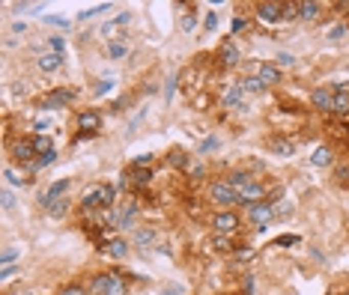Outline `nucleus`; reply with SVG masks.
Segmentation results:
<instances>
[{
    "label": "nucleus",
    "mask_w": 349,
    "mask_h": 295,
    "mask_svg": "<svg viewBox=\"0 0 349 295\" xmlns=\"http://www.w3.org/2000/svg\"><path fill=\"white\" fill-rule=\"evenodd\" d=\"M298 15L304 18V21H316V15H319V3H314V0L298 3Z\"/></svg>",
    "instance_id": "6ab92c4d"
},
{
    "label": "nucleus",
    "mask_w": 349,
    "mask_h": 295,
    "mask_svg": "<svg viewBox=\"0 0 349 295\" xmlns=\"http://www.w3.org/2000/svg\"><path fill=\"white\" fill-rule=\"evenodd\" d=\"M48 45H51V51H54V54H63V45H66V42H63L60 36H54V39L48 42Z\"/></svg>",
    "instance_id": "37998d69"
},
{
    "label": "nucleus",
    "mask_w": 349,
    "mask_h": 295,
    "mask_svg": "<svg viewBox=\"0 0 349 295\" xmlns=\"http://www.w3.org/2000/svg\"><path fill=\"white\" fill-rule=\"evenodd\" d=\"M245 27H248V21H245V18H233V24H230V30H233V33H242Z\"/></svg>",
    "instance_id": "a19ab883"
},
{
    "label": "nucleus",
    "mask_w": 349,
    "mask_h": 295,
    "mask_svg": "<svg viewBox=\"0 0 349 295\" xmlns=\"http://www.w3.org/2000/svg\"><path fill=\"white\" fill-rule=\"evenodd\" d=\"M215 27H218V15L209 12V15H206V30H215Z\"/></svg>",
    "instance_id": "de8ad7c7"
},
{
    "label": "nucleus",
    "mask_w": 349,
    "mask_h": 295,
    "mask_svg": "<svg viewBox=\"0 0 349 295\" xmlns=\"http://www.w3.org/2000/svg\"><path fill=\"white\" fill-rule=\"evenodd\" d=\"M194 24H197V21H194V15H191V12H188V15L182 18V30H194Z\"/></svg>",
    "instance_id": "49530a36"
},
{
    "label": "nucleus",
    "mask_w": 349,
    "mask_h": 295,
    "mask_svg": "<svg viewBox=\"0 0 349 295\" xmlns=\"http://www.w3.org/2000/svg\"><path fill=\"white\" fill-rule=\"evenodd\" d=\"M332 114H337V117H349V93H334Z\"/></svg>",
    "instance_id": "2eb2a0df"
},
{
    "label": "nucleus",
    "mask_w": 349,
    "mask_h": 295,
    "mask_svg": "<svg viewBox=\"0 0 349 295\" xmlns=\"http://www.w3.org/2000/svg\"><path fill=\"white\" fill-rule=\"evenodd\" d=\"M33 146H36V155L42 158L45 152H51V140L45 138V134H39V138H33Z\"/></svg>",
    "instance_id": "bb28decb"
},
{
    "label": "nucleus",
    "mask_w": 349,
    "mask_h": 295,
    "mask_svg": "<svg viewBox=\"0 0 349 295\" xmlns=\"http://www.w3.org/2000/svg\"><path fill=\"white\" fill-rule=\"evenodd\" d=\"M275 215V209L269 206V203H257V206H248V218L257 224V230H263V226L269 224V218Z\"/></svg>",
    "instance_id": "20e7f679"
},
{
    "label": "nucleus",
    "mask_w": 349,
    "mask_h": 295,
    "mask_svg": "<svg viewBox=\"0 0 349 295\" xmlns=\"http://www.w3.org/2000/svg\"><path fill=\"white\" fill-rule=\"evenodd\" d=\"M36 131H45V128H48V117H36Z\"/></svg>",
    "instance_id": "09e8293b"
},
{
    "label": "nucleus",
    "mask_w": 349,
    "mask_h": 295,
    "mask_svg": "<svg viewBox=\"0 0 349 295\" xmlns=\"http://www.w3.org/2000/svg\"><path fill=\"white\" fill-rule=\"evenodd\" d=\"M149 179H152V170H149V167H146V170L135 167V173H132V182H135V185H146Z\"/></svg>",
    "instance_id": "7c9ffc66"
},
{
    "label": "nucleus",
    "mask_w": 349,
    "mask_h": 295,
    "mask_svg": "<svg viewBox=\"0 0 349 295\" xmlns=\"http://www.w3.org/2000/svg\"><path fill=\"white\" fill-rule=\"evenodd\" d=\"M242 89L254 96V93H263V89H266V84H263L257 75H251V78H245V81H242Z\"/></svg>",
    "instance_id": "4be33fe9"
},
{
    "label": "nucleus",
    "mask_w": 349,
    "mask_h": 295,
    "mask_svg": "<svg viewBox=\"0 0 349 295\" xmlns=\"http://www.w3.org/2000/svg\"><path fill=\"white\" fill-rule=\"evenodd\" d=\"M54 158H57V152H54V149H51V152H45V155H42V158H36V161H33V164H30V167H33V170H45L48 164H54Z\"/></svg>",
    "instance_id": "c756f323"
},
{
    "label": "nucleus",
    "mask_w": 349,
    "mask_h": 295,
    "mask_svg": "<svg viewBox=\"0 0 349 295\" xmlns=\"http://www.w3.org/2000/svg\"><path fill=\"white\" fill-rule=\"evenodd\" d=\"M45 21H48V24H54V27H69V21H66V18H54V15H48Z\"/></svg>",
    "instance_id": "a18cd8bd"
},
{
    "label": "nucleus",
    "mask_w": 349,
    "mask_h": 295,
    "mask_svg": "<svg viewBox=\"0 0 349 295\" xmlns=\"http://www.w3.org/2000/svg\"><path fill=\"white\" fill-rule=\"evenodd\" d=\"M275 63H278V66H283V69H287V66H293V63H296V57H293V54H278V60H275Z\"/></svg>",
    "instance_id": "4c0bfd02"
},
{
    "label": "nucleus",
    "mask_w": 349,
    "mask_h": 295,
    "mask_svg": "<svg viewBox=\"0 0 349 295\" xmlns=\"http://www.w3.org/2000/svg\"><path fill=\"white\" fill-rule=\"evenodd\" d=\"M212 251H215V254H230L233 244H230L227 236H215V239H212Z\"/></svg>",
    "instance_id": "b1692460"
},
{
    "label": "nucleus",
    "mask_w": 349,
    "mask_h": 295,
    "mask_svg": "<svg viewBox=\"0 0 349 295\" xmlns=\"http://www.w3.org/2000/svg\"><path fill=\"white\" fill-rule=\"evenodd\" d=\"M209 149H218V140H215V138H209V140L200 143V152H209Z\"/></svg>",
    "instance_id": "c03bdc74"
},
{
    "label": "nucleus",
    "mask_w": 349,
    "mask_h": 295,
    "mask_svg": "<svg viewBox=\"0 0 349 295\" xmlns=\"http://www.w3.org/2000/svg\"><path fill=\"white\" fill-rule=\"evenodd\" d=\"M12 155L21 161V164H30L36 155V146H33V140H18L15 143V149H12Z\"/></svg>",
    "instance_id": "1a4fd4ad"
},
{
    "label": "nucleus",
    "mask_w": 349,
    "mask_h": 295,
    "mask_svg": "<svg viewBox=\"0 0 349 295\" xmlns=\"http://www.w3.org/2000/svg\"><path fill=\"white\" fill-rule=\"evenodd\" d=\"M66 212H69V197H63V200H57L54 206H48V215H51V218H63Z\"/></svg>",
    "instance_id": "5701e85b"
},
{
    "label": "nucleus",
    "mask_w": 349,
    "mask_h": 295,
    "mask_svg": "<svg viewBox=\"0 0 349 295\" xmlns=\"http://www.w3.org/2000/svg\"><path fill=\"white\" fill-rule=\"evenodd\" d=\"M298 15V3H283V12L280 18H296Z\"/></svg>",
    "instance_id": "e433bc0d"
},
{
    "label": "nucleus",
    "mask_w": 349,
    "mask_h": 295,
    "mask_svg": "<svg viewBox=\"0 0 349 295\" xmlns=\"http://www.w3.org/2000/svg\"><path fill=\"white\" fill-rule=\"evenodd\" d=\"M212 230H215L218 236H230V233L239 230V218H236L233 212H218V215L212 218Z\"/></svg>",
    "instance_id": "7ed1b4c3"
},
{
    "label": "nucleus",
    "mask_w": 349,
    "mask_h": 295,
    "mask_svg": "<svg viewBox=\"0 0 349 295\" xmlns=\"http://www.w3.org/2000/svg\"><path fill=\"white\" fill-rule=\"evenodd\" d=\"M221 63H224V66H236V63H239V51H236L233 42H224V45H221Z\"/></svg>",
    "instance_id": "dca6fc26"
},
{
    "label": "nucleus",
    "mask_w": 349,
    "mask_h": 295,
    "mask_svg": "<svg viewBox=\"0 0 349 295\" xmlns=\"http://www.w3.org/2000/svg\"><path fill=\"white\" fill-rule=\"evenodd\" d=\"M173 87H176V75L167 81V87H164V99H170V96H173Z\"/></svg>",
    "instance_id": "8fccbe9b"
},
{
    "label": "nucleus",
    "mask_w": 349,
    "mask_h": 295,
    "mask_svg": "<svg viewBox=\"0 0 349 295\" xmlns=\"http://www.w3.org/2000/svg\"><path fill=\"white\" fill-rule=\"evenodd\" d=\"M329 36H332V39H340V36H343V24H337V27H332V30H329Z\"/></svg>",
    "instance_id": "3c124183"
},
{
    "label": "nucleus",
    "mask_w": 349,
    "mask_h": 295,
    "mask_svg": "<svg viewBox=\"0 0 349 295\" xmlns=\"http://www.w3.org/2000/svg\"><path fill=\"white\" fill-rule=\"evenodd\" d=\"M280 12H283V3H260V6H257V15H260L263 21H278Z\"/></svg>",
    "instance_id": "f8f14e48"
},
{
    "label": "nucleus",
    "mask_w": 349,
    "mask_h": 295,
    "mask_svg": "<svg viewBox=\"0 0 349 295\" xmlns=\"http://www.w3.org/2000/svg\"><path fill=\"white\" fill-rule=\"evenodd\" d=\"M18 254H21V251H15V247H3V254H0V265H15Z\"/></svg>",
    "instance_id": "2f4dec72"
},
{
    "label": "nucleus",
    "mask_w": 349,
    "mask_h": 295,
    "mask_svg": "<svg viewBox=\"0 0 349 295\" xmlns=\"http://www.w3.org/2000/svg\"><path fill=\"white\" fill-rule=\"evenodd\" d=\"M75 99V89H66V87H60V89H51L45 99H42V110H54V107H66V104Z\"/></svg>",
    "instance_id": "f03ea898"
},
{
    "label": "nucleus",
    "mask_w": 349,
    "mask_h": 295,
    "mask_svg": "<svg viewBox=\"0 0 349 295\" xmlns=\"http://www.w3.org/2000/svg\"><path fill=\"white\" fill-rule=\"evenodd\" d=\"M102 254L114 257V260H122V257L128 254V244H125V239H111V242L102 244Z\"/></svg>",
    "instance_id": "9d476101"
},
{
    "label": "nucleus",
    "mask_w": 349,
    "mask_h": 295,
    "mask_svg": "<svg viewBox=\"0 0 349 295\" xmlns=\"http://www.w3.org/2000/svg\"><path fill=\"white\" fill-rule=\"evenodd\" d=\"M257 78H260L263 84L269 87V84H278V81H280V72H278V66H269V63H266V66H260Z\"/></svg>",
    "instance_id": "4468645a"
},
{
    "label": "nucleus",
    "mask_w": 349,
    "mask_h": 295,
    "mask_svg": "<svg viewBox=\"0 0 349 295\" xmlns=\"http://www.w3.org/2000/svg\"><path fill=\"white\" fill-rule=\"evenodd\" d=\"M12 295H36L33 289H21V292H12Z\"/></svg>",
    "instance_id": "5fc2aeb1"
},
{
    "label": "nucleus",
    "mask_w": 349,
    "mask_h": 295,
    "mask_svg": "<svg viewBox=\"0 0 349 295\" xmlns=\"http://www.w3.org/2000/svg\"><path fill=\"white\" fill-rule=\"evenodd\" d=\"M170 164H173V167H182V170H188V155H185V152H182V149H170Z\"/></svg>",
    "instance_id": "393cba45"
},
{
    "label": "nucleus",
    "mask_w": 349,
    "mask_h": 295,
    "mask_svg": "<svg viewBox=\"0 0 349 295\" xmlns=\"http://www.w3.org/2000/svg\"><path fill=\"white\" fill-rule=\"evenodd\" d=\"M63 63H66V57H63V54H54V51H48V54L39 57V69H42V72H54V69H60Z\"/></svg>",
    "instance_id": "9b49d317"
},
{
    "label": "nucleus",
    "mask_w": 349,
    "mask_h": 295,
    "mask_svg": "<svg viewBox=\"0 0 349 295\" xmlns=\"http://www.w3.org/2000/svg\"><path fill=\"white\" fill-rule=\"evenodd\" d=\"M152 242H156V230L143 226V230H138V233H135V244H138V247H149Z\"/></svg>",
    "instance_id": "aec40b11"
},
{
    "label": "nucleus",
    "mask_w": 349,
    "mask_h": 295,
    "mask_svg": "<svg viewBox=\"0 0 349 295\" xmlns=\"http://www.w3.org/2000/svg\"><path fill=\"white\" fill-rule=\"evenodd\" d=\"M69 191V179H57V182H54L51 188H48V191L42 194V206L48 209V206H54V203H57V200H63V194Z\"/></svg>",
    "instance_id": "39448f33"
},
{
    "label": "nucleus",
    "mask_w": 349,
    "mask_h": 295,
    "mask_svg": "<svg viewBox=\"0 0 349 295\" xmlns=\"http://www.w3.org/2000/svg\"><path fill=\"white\" fill-rule=\"evenodd\" d=\"M275 244L278 247H293V244H298V236H280V239H275Z\"/></svg>",
    "instance_id": "f704fd0d"
},
{
    "label": "nucleus",
    "mask_w": 349,
    "mask_h": 295,
    "mask_svg": "<svg viewBox=\"0 0 349 295\" xmlns=\"http://www.w3.org/2000/svg\"><path fill=\"white\" fill-rule=\"evenodd\" d=\"M0 200H3V209H12V206H15V197H12V191H3V194H0Z\"/></svg>",
    "instance_id": "79ce46f5"
},
{
    "label": "nucleus",
    "mask_w": 349,
    "mask_h": 295,
    "mask_svg": "<svg viewBox=\"0 0 349 295\" xmlns=\"http://www.w3.org/2000/svg\"><path fill=\"white\" fill-rule=\"evenodd\" d=\"M311 102H314L316 110H332V104H334V93L332 89H325V87H319L311 93Z\"/></svg>",
    "instance_id": "0eeeda50"
},
{
    "label": "nucleus",
    "mask_w": 349,
    "mask_h": 295,
    "mask_svg": "<svg viewBox=\"0 0 349 295\" xmlns=\"http://www.w3.org/2000/svg\"><path fill=\"white\" fill-rule=\"evenodd\" d=\"M84 209H99L102 206V185H96V188H90L87 194H84Z\"/></svg>",
    "instance_id": "f3484780"
},
{
    "label": "nucleus",
    "mask_w": 349,
    "mask_h": 295,
    "mask_svg": "<svg viewBox=\"0 0 349 295\" xmlns=\"http://www.w3.org/2000/svg\"><path fill=\"white\" fill-rule=\"evenodd\" d=\"M311 164H314V167H329V164H332V149H329V146H319L314 155H311Z\"/></svg>",
    "instance_id": "a211bd4d"
},
{
    "label": "nucleus",
    "mask_w": 349,
    "mask_h": 295,
    "mask_svg": "<svg viewBox=\"0 0 349 295\" xmlns=\"http://www.w3.org/2000/svg\"><path fill=\"white\" fill-rule=\"evenodd\" d=\"M99 114H93V110H87V114H81V117H78V128H81V131H96V128H99Z\"/></svg>",
    "instance_id": "ddd939ff"
},
{
    "label": "nucleus",
    "mask_w": 349,
    "mask_h": 295,
    "mask_svg": "<svg viewBox=\"0 0 349 295\" xmlns=\"http://www.w3.org/2000/svg\"><path fill=\"white\" fill-rule=\"evenodd\" d=\"M242 99H245L242 84H230V87L224 89V96H221V104H224V107H239Z\"/></svg>",
    "instance_id": "6e6552de"
},
{
    "label": "nucleus",
    "mask_w": 349,
    "mask_h": 295,
    "mask_svg": "<svg viewBox=\"0 0 349 295\" xmlns=\"http://www.w3.org/2000/svg\"><path fill=\"white\" fill-rule=\"evenodd\" d=\"M60 295H84V289L81 286H69V289H63Z\"/></svg>",
    "instance_id": "603ef678"
},
{
    "label": "nucleus",
    "mask_w": 349,
    "mask_h": 295,
    "mask_svg": "<svg viewBox=\"0 0 349 295\" xmlns=\"http://www.w3.org/2000/svg\"><path fill=\"white\" fill-rule=\"evenodd\" d=\"M107 54H111V60H122V57L128 54V48H125L122 42H111V45H107Z\"/></svg>",
    "instance_id": "c85d7f7f"
},
{
    "label": "nucleus",
    "mask_w": 349,
    "mask_h": 295,
    "mask_svg": "<svg viewBox=\"0 0 349 295\" xmlns=\"http://www.w3.org/2000/svg\"><path fill=\"white\" fill-rule=\"evenodd\" d=\"M3 176H6V182H9V185H27V179H21V176L15 173V170H12V167H6V170H3Z\"/></svg>",
    "instance_id": "72a5a7b5"
},
{
    "label": "nucleus",
    "mask_w": 349,
    "mask_h": 295,
    "mask_svg": "<svg viewBox=\"0 0 349 295\" xmlns=\"http://www.w3.org/2000/svg\"><path fill=\"white\" fill-rule=\"evenodd\" d=\"M111 280H114V275H99V278L93 280V292L105 295V292H107V286H111Z\"/></svg>",
    "instance_id": "a878e982"
},
{
    "label": "nucleus",
    "mask_w": 349,
    "mask_h": 295,
    "mask_svg": "<svg viewBox=\"0 0 349 295\" xmlns=\"http://www.w3.org/2000/svg\"><path fill=\"white\" fill-rule=\"evenodd\" d=\"M105 295H125V283H122L117 275H114V280H111V286H107Z\"/></svg>",
    "instance_id": "473e14b6"
},
{
    "label": "nucleus",
    "mask_w": 349,
    "mask_h": 295,
    "mask_svg": "<svg viewBox=\"0 0 349 295\" xmlns=\"http://www.w3.org/2000/svg\"><path fill=\"white\" fill-rule=\"evenodd\" d=\"M111 87H114V81H111V78L99 81V87H96V96H105V93H111Z\"/></svg>",
    "instance_id": "58836bf2"
},
{
    "label": "nucleus",
    "mask_w": 349,
    "mask_h": 295,
    "mask_svg": "<svg viewBox=\"0 0 349 295\" xmlns=\"http://www.w3.org/2000/svg\"><path fill=\"white\" fill-rule=\"evenodd\" d=\"M263 194L266 191H263L260 182H248L242 191H239V203H245V206H257V203L263 200Z\"/></svg>",
    "instance_id": "423d86ee"
},
{
    "label": "nucleus",
    "mask_w": 349,
    "mask_h": 295,
    "mask_svg": "<svg viewBox=\"0 0 349 295\" xmlns=\"http://www.w3.org/2000/svg\"><path fill=\"white\" fill-rule=\"evenodd\" d=\"M272 149H275L278 155H283V158H287V155H293V152H296L290 140H275V143H272Z\"/></svg>",
    "instance_id": "cd10ccee"
},
{
    "label": "nucleus",
    "mask_w": 349,
    "mask_h": 295,
    "mask_svg": "<svg viewBox=\"0 0 349 295\" xmlns=\"http://www.w3.org/2000/svg\"><path fill=\"white\" fill-rule=\"evenodd\" d=\"M15 275H18L15 265H3V268H0V278H3V280H12Z\"/></svg>",
    "instance_id": "ea45409f"
},
{
    "label": "nucleus",
    "mask_w": 349,
    "mask_h": 295,
    "mask_svg": "<svg viewBox=\"0 0 349 295\" xmlns=\"http://www.w3.org/2000/svg\"><path fill=\"white\" fill-rule=\"evenodd\" d=\"M254 257H257V254H254L251 247H239V254H236V260H239V262H251Z\"/></svg>",
    "instance_id": "c9c22d12"
},
{
    "label": "nucleus",
    "mask_w": 349,
    "mask_h": 295,
    "mask_svg": "<svg viewBox=\"0 0 349 295\" xmlns=\"http://www.w3.org/2000/svg\"><path fill=\"white\" fill-rule=\"evenodd\" d=\"M209 197L215 200V203H221V206L239 203V194L233 191V185H230L227 179H218V182H212V185H209Z\"/></svg>",
    "instance_id": "f257e3e1"
},
{
    "label": "nucleus",
    "mask_w": 349,
    "mask_h": 295,
    "mask_svg": "<svg viewBox=\"0 0 349 295\" xmlns=\"http://www.w3.org/2000/svg\"><path fill=\"white\" fill-rule=\"evenodd\" d=\"M227 182H230V185H233V191L239 194V191H242V188H245V185H248V182H254V179H251V176L245 173V170H239V173H233V176H230Z\"/></svg>",
    "instance_id": "412c9836"
},
{
    "label": "nucleus",
    "mask_w": 349,
    "mask_h": 295,
    "mask_svg": "<svg viewBox=\"0 0 349 295\" xmlns=\"http://www.w3.org/2000/svg\"><path fill=\"white\" fill-rule=\"evenodd\" d=\"M167 295H179V289H170V292H167Z\"/></svg>",
    "instance_id": "6e6d98bb"
},
{
    "label": "nucleus",
    "mask_w": 349,
    "mask_h": 295,
    "mask_svg": "<svg viewBox=\"0 0 349 295\" xmlns=\"http://www.w3.org/2000/svg\"><path fill=\"white\" fill-rule=\"evenodd\" d=\"M334 93H349V84L346 81H337V84H334Z\"/></svg>",
    "instance_id": "864d4df0"
}]
</instances>
